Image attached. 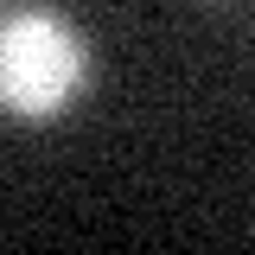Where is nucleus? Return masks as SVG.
I'll return each instance as SVG.
<instances>
[{
  "label": "nucleus",
  "mask_w": 255,
  "mask_h": 255,
  "mask_svg": "<svg viewBox=\"0 0 255 255\" xmlns=\"http://www.w3.org/2000/svg\"><path fill=\"white\" fill-rule=\"evenodd\" d=\"M90 83V38L58 6L0 13V115L51 122Z\"/></svg>",
  "instance_id": "1"
}]
</instances>
